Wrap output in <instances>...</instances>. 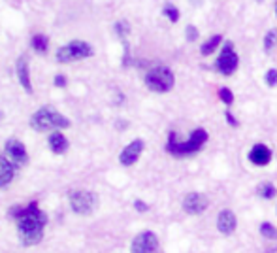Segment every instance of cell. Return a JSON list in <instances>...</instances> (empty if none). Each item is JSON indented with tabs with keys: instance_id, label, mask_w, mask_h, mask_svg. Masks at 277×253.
<instances>
[{
	"instance_id": "603a6c76",
	"label": "cell",
	"mask_w": 277,
	"mask_h": 253,
	"mask_svg": "<svg viewBox=\"0 0 277 253\" xmlns=\"http://www.w3.org/2000/svg\"><path fill=\"white\" fill-rule=\"evenodd\" d=\"M219 97H221V100L224 104H232V102H234V95H232V91L226 89V87H222L221 91H219Z\"/></svg>"
},
{
	"instance_id": "5b68a950",
	"label": "cell",
	"mask_w": 277,
	"mask_h": 253,
	"mask_svg": "<svg viewBox=\"0 0 277 253\" xmlns=\"http://www.w3.org/2000/svg\"><path fill=\"white\" fill-rule=\"evenodd\" d=\"M68 202H70V208L72 212L80 214V216H89L94 212L96 204H98V198L92 191H83V189H78V191H72L68 195Z\"/></svg>"
},
{
	"instance_id": "9a60e30c",
	"label": "cell",
	"mask_w": 277,
	"mask_h": 253,
	"mask_svg": "<svg viewBox=\"0 0 277 253\" xmlns=\"http://www.w3.org/2000/svg\"><path fill=\"white\" fill-rule=\"evenodd\" d=\"M238 227V219H236V214L230 210H222L217 217V228L221 231L222 235H232Z\"/></svg>"
},
{
	"instance_id": "ac0fdd59",
	"label": "cell",
	"mask_w": 277,
	"mask_h": 253,
	"mask_svg": "<svg viewBox=\"0 0 277 253\" xmlns=\"http://www.w3.org/2000/svg\"><path fill=\"white\" fill-rule=\"evenodd\" d=\"M257 193H259V197H262V198H273L277 195L275 186H273V183H270V181L260 183V186L257 187Z\"/></svg>"
},
{
	"instance_id": "44dd1931",
	"label": "cell",
	"mask_w": 277,
	"mask_h": 253,
	"mask_svg": "<svg viewBox=\"0 0 277 253\" xmlns=\"http://www.w3.org/2000/svg\"><path fill=\"white\" fill-rule=\"evenodd\" d=\"M260 235L264 236V238H268V240H275L277 238V228L271 225V223L264 221L262 225H260Z\"/></svg>"
},
{
	"instance_id": "7402d4cb",
	"label": "cell",
	"mask_w": 277,
	"mask_h": 253,
	"mask_svg": "<svg viewBox=\"0 0 277 253\" xmlns=\"http://www.w3.org/2000/svg\"><path fill=\"white\" fill-rule=\"evenodd\" d=\"M164 15H166L172 23H178V21H179V10L175 6H172V4L164 6Z\"/></svg>"
},
{
	"instance_id": "5bb4252c",
	"label": "cell",
	"mask_w": 277,
	"mask_h": 253,
	"mask_svg": "<svg viewBox=\"0 0 277 253\" xmlns=\"http://www.w3.org/2000/svg\"><path fill=\"white\" fill-rule=\"evenodd\" d=\"M15 165L8 159L6 155H0V189L8 187L15 178Z\"/></svg>"
},
{
	"instance_id": "cb8c5ba5",
	"label": "cell",
	"mask_w": 277,
	"mask_h": 253,
	"mask_svg": "<svg viewBox=\"0 0 277 253\" xmlns=\"http://www.w3.org/2000/svg\"><path fill=\"white\" fill-rule=\"evenodd\" d=\"M266 83H268V87H275L277 85V70H275V68H271V70H268V72H266Z\"/></svg>"
},
{
	"instance_id": "3957f363",
	"label": "cell",
	"mask_w": 277,
	"mask_h": 253,
	"mask_svg": "<svg viewBox=\"0 0 277 253\" xmlns=\"http://www.w3.org/2000/svg\"><path fill=\"white\" fill-rule=\"evenodd\" d=\"M206 142H208V132L204 129L192 130L187 142H178L175 132H170V134H168L166 149H168V153L181 157V155H191V153H194V151H198V149H202V146Z\"/></svg>"
},
{
	"instance_id": "52a82bcc",
	"label": "cell",
	"mask_w": 277,
	"mask_h": 253,
	"mask_svg": "<svg viewBox=\"0 0 277 253\" xmlns=\"http://www.w3.org/2000/svg\"><path fill=\"white\" fill-rule=\"evenodd\" d=\"M215 68L224 76H230L238 68V55H236L234 43L232 42H224L221 53H219L215 61Z\"/></svg>"
},
{
	"instance_id": "4fadbf2b",
	"label": "cell",
	"mask_w": 277,
	"mask_h": 253,
	"mask_svg": "<svg viewBox=\"0 0 277 253\" xmlns=\"http://www.w3.org/2000/svg\"><path fill=\"white\" fill-rule=\"evenodd\" d=\"M15 70H17V78L21 87L25 89L27 93H32V83H31V70H29V59L27 55H21L17 59V64H15Z\"/></svg>"
},
{
	"instance_id": "4316f807",
	"label": "cell",
	"mask_w": 277,
	"mask_h": 253,
	"mask_svg": "<svg viewBox=\"0 0 277 253\" xmlns=\"http://www.w3.org/2000/svg\"><path fill=\"white\" fill-rule=\"evenodd\" d=\"M134 208L138 212H147L149 210V206L145 202H142V200H134Z\"/></svg>"
},
{
	"instance_id": "ba28073f",
	"label": "cell",
	"mask_w": 277,
	"mask_h": 253,
	"mask_svg": "<svg viewBox=\"0 0 277 253\" xmlns=\"http://www.w3.org/2000/svg\"><path fill=\"white\" fill-rule=\"evenodd\" d=\"M159 247V238L151 231H143L136 236L130 247V253H155Z\"/></svg>"
},
{
	"instance_id": "d6986e66",
	"label": "cell",
	"mask_w": 277,
	"mask_h": 253,
	"mask_svg": "<svg viewBox=\"0 0 277 253\" xmlns=\"http://www.w3.org/2000/svg\"><path fill=\"white\" fill-rule=\"evenodd\" d=\"M32 48L36 53H45L47 48H49V42H47V36H42V34H36L32 38Z\"/></svg>"
},
{
	"instance_id": "f546056e",
	"label": "cell",
	"mask_w": 277,
	"mask_h": 253,
	"mask_svg": "<svg viewBox=\"0 0 277 253\" xmlns=\"http://www.w3.org/2000/svg\"><path fill=\"white\" fill-rule=\"evenodd\" d=\"M275 13H277V2H275Z\"/></svg>"
},
{
	"instance_id": "8fae6325",
	"label": "cell",
	"mask_w": 277,
	"mask_h": 253,
	"mask_svg": "<svg viewBox=\"0 0 277 253\" xmlns=\"http://www.w3.org/2000/svg\"><path fill=\"white\" fill-rule=\"evenodd\" d=\"M142 151H143V140H134V142H130L129 146L121 151L119 163H121L123 167H132L136 160L140 159Z\"/></svg>"
},
{
	"instance_id": "277c9868",
	"label": "cell",
	"mask_w": 277,
	"mask_h": 253,
	"mask_svg": "<svg viewBox=\"0 0 277 253\" xmlns=\"http://www.w3.org/2000/svg\"><path fill=\"white\" fill-rule=\"evenodd\" d=\"M175 83L173 72L166 66H155L145 74V85L155 93H168Z\"/></svg>"
},
{
	"instance_id": "d4e9b609",
	"label": "cell",
	"mask_w": 277,
	"mask_h": 253,
	"mask_svg": "<svg viewBox=\"0 0 277 253\" xmlns=\"http://www.w3.org/2000/svg\"><path fill=\"white\" fill-rule=\"evenodd\" d=\"M115 31H117L119 36H121V38H123V40H124V36H127V34H129V32H130L129 23H124V21H121V23H117V25H115Z\"/></svg>"
},
{
	"instance_id": "f1b7e54d",
	"label": "cell",
	"mask_w": 277,
	"mask_h": 253,
	"mask_svg": "<svg viewBox=\"0 0 277 253\" xmlns=\"http://www.w3.org/2000/svg\"><path fill=\"white\" fill-rule=\"evenodd\" d=\"M55 85L57 87H66V78H64V76H57V78H55Z\"/></svg>"
},
{
	"instance_id": "7a4b0ae2",
	"label": "cell",
	"mask_w": 277,
	"mask_h": 253,
	"mask_svg": "<svg viewBox=\"0 0 277 253\" xmlns=\"http://www.w3.org/2000/svg\"><path fill=\"white\" fill-rule=\"evenodd\" d=\"M31 127L36 132H45V130H61L70 127L68 121L62 113L53 110L51 106H43L38 111H34V116L31 118Z\"/></svg>"
},
{
	"instance_id": "8992f818",
	"label": "cell",
	"mask_w": 277,
	"mask_h": 253,
	"mask_svg": "<svg viewBox=\"0 0 277 253\" xmlns=\"http://www.w3.org/2000/svg\"><path fill=\"white\" fill-rule=\"evenodd\" d=\"M92 55V48L83 40H74L68 45H62L61 50L57 51V61L66 64V62L72 61H81V59H87V57Z\"/></svg>"
},
{
	"instance_id": "7c38bea8",
	"label": "cell",
	"mask_w": 277,
	"mask_h": 253,
	"mask_svg": "<svg viewBox=\"0 0 277 253\" xmlns=\"http://www.w3.org/2000/svg\"><path fill=\"white\" fill-rule=\"evenodd\" d=\"M249 160L255 167H266V165H270L271 160V149L264 144H257L249 151Z\"/></svg>"
},
{
	"instance_id": "ffe728a7",
	"label": "cell",
	"mask_w": 277,
	"mask_h": 253,
	"mask_svg": "<svg viewBox=\"0 0 277 253\" xmlns=\"http://www.w3.org/2000/svg\"><path fill=\"white\" fill-rule=\"evenodd\" d=\"M275 43H277V31L275 29H271V31L266 32V36H264V51L266 53H270V51L275 48Z\"/></svg>"
},
{
	"instance_id": "2e32d148",
	"label": "cell",
	"mask_w": 277,
	"mask_h": 253,
	"mask_svg": "<svg viewBox=\"0 0 277 253\" xmlns=\"http://www.w3.org/2000/svg\"><path fill=\"white\" fill-rule=\"evenodd\" d=\"M49 148L53 153L57 155H62V153H66V149H68V140H66V136L62 134V132H53V134L49 136Z\"/></svg>"
},
{
	"instance_id": "9c48e42d",
	"label": "cell",
	"mask_w": 277,
	"mask_h": 253,
	"mask_svg": "<svg viewBox=\"0 0 277 253\" xmlns=\"http://www.w3.org/2000/svg\"><path fill=\"white\" fill-rule=\"evenodd\" d=\"M4 155L12 160L15 167H25L27 163H29V155H27L25 146L19 142V140H15V138L6 140V144H4Z\"/></svg>"
},
{
	"instance_id": "30bf717a",
	"label": "cell",
	"mask_w": 277,
	"mask_h": 253,
	"mask_svg": "<svg viewBox=\"0 0 277 253\" xmlns=\"http://www.w3.org/2000/svg\"><path fill=\"white\" fill-rule=\"evenodd\" d=\"M208 206H210V200L202 193H189L183 200V210L187 214H191V216L204 214V212L208 210Z\"/></svg>"
},
{
	"instance_id": "484cf974",
	"label": "cell",
	"mask_w": 277,
	"mask_h": 253,
	"mask_svg": "<svg viewBox=\"0 0 277 253\" xmlns=\"http://www.w3.org/2000/svg\"><path fill=\"white\" fill-rule=\"evenodd\" d=\"M187 42H196V38H198V31H196V27L194 25H189L187 27Z\"/></svg>"
},
{
	"instance_id": "6da1fadb",
	"label": "cell",
	"mask_w": 277,
	"mask_h": 253,
	"mask_svg": "<svg viewBox=\"0 0 277 253\" xmlns=\"http://www.w3.org/2000/svg\"><path fill=\"white\" fill-rule=\"evenodd\" d=\"M10 216L17 219V233L23 246H36L42 242L47 216L38 208L36 202H31L29 206H15L10 210Z\"/></svg>"
},
{
	"instance_id": "83f0119b",
	"label": "cell",
	"mask_w": 277,
	"mask_h": 253,
	"mask_svg": "<svg viewBox=\"0 0 277 253\" xmlns=\"http://www.w3.org/2000/svg\"><path fill=\"white\" fill-rule=\"evenodd\" d=\"M224 118H226V123L228 125H232V127H238V121H236L234 119V116H232V113H230V111H226V113H224Z\"/></svg>"
},
{
	"instance_id": "e0dca14e",
	"label": "cell",
	"mask_w": 277,
	"mask_h": 253,
	"mask_svg": "<svg viewBox=\"0 0 277 253\" xmlns=\"http://www.w3.org/2000/svg\"><path fill=\"white\" fill-rule=\"evenodd\" d=\"M222 42V36L221 34H215V36H211L210 40H208V42H204L202 43V48H200V51H202V55H211V53H213V51L217 50V48H219V43Z\"/></svg>"
}]
</instances>
